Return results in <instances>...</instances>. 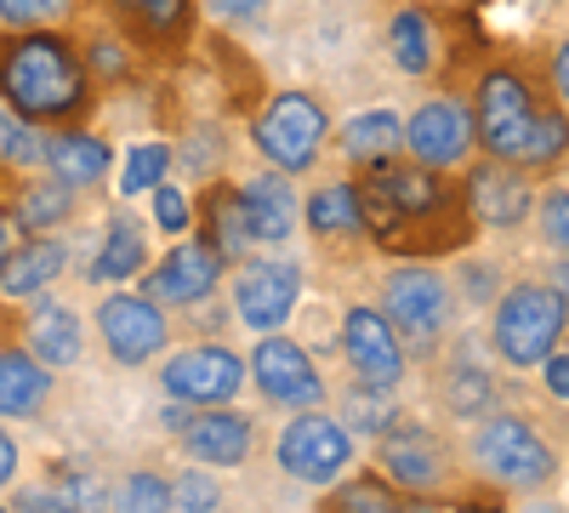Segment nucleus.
Returning a JSON list of instances; mask_svg holds the SVG:
<instances>
[{"label": "nucleus", "mask_w": 569, "mask_h": 513, "mask_svg": "<svg viewBox=\"0 0 569 513\" xmlns=\"http://www.w3.org/2000/svg\"><path fill=\"white\" fill-rule=\"evenodd\" d=\"M461 456L472 480L507 496H552L563 480V445L525 405H496L490 416L467 423Z\"/></svg>", "instance_id": "obj_4"}, {"label": "nucleus", "mask_w": 569, "mask_h": 513, "mask_svg": "<svg viewBox=\"0 0 569 513\" xmlns=\"http://www.w3.org/2000/svg\"><path fill=\"white\" fill-rule=\"evenodd\" d=\"M433 7H472V0H433Z\"/></svg>", "instance_id": "obj_53"}, {"label": "nucleus", "mask_w": 569, "mask_h": 513, "mask_svg": "<svg viewBox=\"0 0 569 513\" xmlns=\"http://www.w3.org/2000/svg\"><path fill=\"white\" fill-rule=\"evenodd\" d=\"M63 268H69V246H63V235H29L23 246H18V257L0 268V297L7 303H29V297H46L63 279Z\"/></svg>", "instance_id": "obj_28"}, {"label": "nucleus", "mask_w": 569, "mask_h": 513, "mask_svg": "<svg viewBox=\"0 0 569 513\" xmlns=\"http://www.w3.org/2000/svg\"><path fill=\"white\" fill-rule=\"evenodd\" d=\"M337 416H342V428H348L353 440H376V434H388L399 416H405V411H399V388L353 377V383H342Z\"/></svg>", "instance_id": "obj_32"}, {"label": "nucleus", "mask_w": 569, "mask_h": 513, "mask_svg": "<svg viewBox=\"0 0 569 513\" xmlns=\"http://www.w3.org/2000/svg\"><path fill=\"white\" fill-rule=\"evenodd\" d=\"M194 235H200L228 268H240L246 257L262 251L257 223H251V206H246V182H228V177L200 182V195H194Z\"/></svg>", "instance_id": "obj_22"}, {"label": "nucleus", "mask_w": 569, "mask_h": 513, "mask_svg": "<svg viewBox=\"0 0 569 513\" xmlns=\"http://www.w3.org/2000/svg\"><path fill=\"white\" fill-rule=\"evenodd\" d=\"M405 155L427 171H461L479 155L472 103L456 98V91H427V98L405 115Z\"/></svg>", "instance_id": "obj_12"}, {"label": "nucleus", "mask_w": 569, "mask_h": 513, "mask_svg": "<svg viewBox=\"0 0 569 513\" xmlns=\"http://www.w3.org/2000/svg\"><path fill=\"white\" fill-rule=\"evenodd\" d=\"M23 348L40 359V365H52V371H74L80 359H86V325H80V314L69 308V303H34L29 308V319H23Z\"/></svg>", "instance_id": "obj_26"}, {"label": "nucleus", "mask_w": 569, "mask_h": 513, "mask_svg": "<svg viewBox=\"0 0 569 513\" xmlns=\"http://www.w3.org/2000/svg\"><path fill=\"white\" fill-rule=\"evenodd\" d=\"M46 155H52V131L23 120L7 98H0V166L7 171H46Z\"/></svg>", "instance_id": "obj_34"}, {"label": "nucleus", "mask_w": 569, "mask_h": 513, "mask_svg": "<svg viewBox=\"0 0 569 513\" xmlns=\"http://www.w3.org/2000/svg\"><path fill=\"white\" fill-rule=\"evenodd\" d=\"M58 371L40 365L23 343L0 348V423H34V416L52 405Z\"/></svg>", "instance_id": "obj_27"}, {"label": "nucleus", "mask_w": 569, "mask_h": 513, "mask_svg": "<svg viewBox=\"0 0 569 513\" xmlns=\"http://www.w3.org/2000/svg\"><path fill=\"white\" fill-rule=\"evenodd\" d=\"M188 217H194V200H188L182 189H171V182H160V189H154V223L171 228V235H182Z\"/></svg>", "instance_id": "obj_44"}, {"label": "nucleus", "mask_w": 569, "mask_h": 513, "mask_svg": "<svg viewBox=\"0 0 569 513\" xmlns=\"http://www.w3.org/2000/svg\"><path fill=\"white\" fill-rule=\"evenodd\" d=\"M461 451L439 434L416 423V416H399V423L388 434H376V468H382L405 496H450L456 480H461Z\"/></svg>", "instance_id": "obj_9"}, {"label": "nucleus", "mask_w": 569, "mask_h": 513, "mask_svg": "<svg viewBox=\"0 0 569 513\" xmlns=\"http://www.w3.org/2000/svg\"><path fill=\"white\" fill-rule=\"evenodd\" d=\"M0 513H12V507H0Z\"/></svg>", "instance_id": "obj_55"}, {"label": "nucleus", "mask_w": 569, "mask_h": 513, "mask_svg": "<svg viewBox=\"0 0 569 513\" xmlns=\"http://www.w3.org/2000/svg\"><path fill=\"white\" fill-rule=\"evenodd\" d=\"M7 211L18 217L23 235H58V228L74 223V211H80V189L58 182L52 171H34V177H23L18 189H12Z\"/></svg>", "instance_id": "obj_29"}, {"label": "nucleus", "mask_w": 569, "mask_h": 513, "mask_svg": "<svg viewBox=\"0 0 569 513\" xmlns=\"http://www.w3.org/2000/svg\"><path fill=\"white\" fill-rule=\"evenodd\" d=\"M302 263L284 257V251H257L246 257L240 268L228 274V303H233V319L246 325L251 337L262 332H284V319L297 314L302 303Z\"/></svg>", "instance_id": "obj_10"}, {"label": "nucleus", "mask_w": 569, "mask_h": 513, "mask_svg": "<svg viewBox=\"0 0 569 513\" xmlns=\"http://www.w3.org/2000/svg\"><path fill=\"white\" fill-rule=\"evenodd\" d=\"M58 496H63V513H109L114 507V485L103 474H86V468L63 474L58 480Z\"/></svg>", "instance_id": "obj_40"}, {"label": "nucleus", "mask_w": 569, "mask_h": 513, "mask_svg": "<svg viewBox=\"0 0 569 513\" xmlns=\"http://www.w3.org/2000/svg\"><path fill=\"white\" fill-rule=\"evenodd\" d=\"M376 308L393 319L410 365H433L439 348L456 337V319H461V292L450 279V263L393 257L382 268V279H376Z\"/></svg>", "instance_id": "obj_5"}, {"label": "nucleus", "mask_w": 569, "mask_h": 513, "mask_svg": "<svg viewBox=\"0 0 569 513\" xmlns=\"http://www.w3.org/2000/svg\"><path fill=\"white\" fill-rule=\"evenodd\" d=\"M405 513H445V502H439V496H410Z\"/></svg>", "instance_id": "obj_51"}, {"label": "nucleus", "mask_w": 569, "mask_h": 513, "mask_svg": "<svg viewBox=\"0 0 569 513\" xmlns=\"http://www.w3.org/2000/svg\"><path fill=\"white\" fill-rule=\"evenodd\" d=\"M541 371H547V394H552L558 405H569V354L558 348V354H552Z\"/></svg>", "instance_id": "obj_47"}, {"label": "nucleus", "mask_w": 569, "mask_h": 513, "mask_svg": "<svg viewBox=\"0 0 569 513\" xmlns=\"http://www.w3.org/2000/svg\"><path fill=\"white\" fill-rule=\"evenodd\" d=\"M246 206H251V223H257V240L284 251L297 240V228H302V195H297V177L291 171H251L246 177Z\"/></svg>", "instance_id": "obj_25"}, {"label": "nucleus", "mask_w": 569, "mask_h": 513, "mask_svg": "<svg viewBox=\"0 0 569 513\" xmlns=\"http://www.w3.org/2000/svg\"><path fill=\"white\" fill-rule=\"evenodd\" d=\"M86 69H91V80H126L131 75V52H126V34L114 40V34H91L86 46Z\"/></svg>", "instance_id": "obj_42"}, {"label": "nucleus", "mask_w": 569, "mask_h": 513, "mask_svg": "<svg viewBox=\"0 0 569 513\" xmlns=\"http://www.w3.org/2000/svg\"><path fill=\"white\" fill-rule=\"evenodd\" d=\"M536 240L552 257H569V182H541L536 200Z\"/></svg>", "instance_id": "obj_36"}, {"label": "nucleus", "mask_w": 569, "mask_h": 513, "mask_svg": "<svg viewBox=\"0 0 569 513\" xmlns=\"http://www.w3.org/2000/svg\"><path fill=\"white\" fill-rule=\"evenodd\" d=\"M74 0H0V29H58Z\"/></svg>", "instance_id": "obj_41"}, {"label": "nucleus", "mask_w": 569, "mask_h": 513, "mask_svg": "<svg viewBox=\"0 0 569 513\" xmlns=\"http://www.w3.org/2000/svg\"><path fill=\"white\" fill-rule=\"evenodd\" d=\"M485 348L490 343H479V337H450L439 348V359L427 365L433 394H439V405L456 416V423H479V416H490L496 405H507L501 399V377L485 365Z\"/></svg>", "instance_id": "obj_18"}, {"label": "nucleus", "mask_w": 569, "mask_h": 513, "mask_svg": "<svg viewBox=\"0 0 569 513\" xmlns=\"http://www.w3.org/2000/svg\"><path fill=\"white\" fill-rule=\"evenodd\" d=\"M251 388V359L228 343H188L160 365V394L177 405H233Z\"/></svg>", "instance_id": "obj_14"}, {"label": "nucleus", "mask_w": 569, "mask_h": 513, "mask_svg": "<svg viewBox=\"0 0 569 513\" xmlns=\"http://www.w3.org/2000/svg\"><path fill=\"white\" fill-rule=\"evenodd\" d=\"M302 235H308L325 257L370 246V228H365V206H359V182H353V171H342V177H319L313 189L302 195Z\"/></svg>", "instance_id": "obj_21"}, {"label": "nucleus", "mask_w": 569, "mask_h": 513, "mask_svg": "<svg viewBox=\"0 0 569 513\" xmlns=\"http://www.w3.org/2000/svg\"><path fill=\"white\" fill-rule=\"evenodd\" d=\"M382 46H388V63H393L405 80H433V75L445 69L439 12L427 7V0H405V7H393V12H388Z\"/></svg>", "instance_id": "obj_23"}, {"label": "nucleus", "mask_w": 569, "mask_h": 513, "mask_svg": "<svg viewBox=\"0 0 569 513\" xmlns=\"http://www.w3.org/2000/svg\"><path fill=\"white\" fill-rule=\"evenodd\" d=\"M405 491L382 474V468H353V474H342L337 485H325V496H319V513H405Z\"/></svg>", "instance_id": "obj_33"}, {"label": "nucleus", "mask_w": 569, "mask_h": 513, "mask_svg": "<svg viewBox=\"0 0 569 513\" xmlns=\"http://www.w3.org/2000/svg\"><path fill=\"white\" fill-rule=\"evenodd\" d=\"M12 474H18V440L0 428V485H12Z\"/></svg>", "instance_id": "obj_49"}, {"label": "nucleus", "mask_w": 569, "mask_h": 513, "mask_svg": "<svg viewBox=\"0 0 569 513\" xmlns=\"http://www.w3.org/2000/svg\"><path fill=\"white\" fill-rule=\"evenodd\" d=\"M166 428L177 434L188 462H200V468H246L262 451V423L233 405H177L171 399Z\"/></svg>", "instance_id": "obj_11"}, {"label": "nucleus", "mask_w": 569, "mask_h": 513, "mask_svg": "<svg viewBox=\"0 0 569 513\" xmlns=\"http://www.w3.org/2000/svg\"><path fill=\"white\" fill-rule=\"evenodd\" d=\"M114 166V149L103 144V137H91L86 126H69V131H52V155H46V171H52L58 182H69V189H98V182L109 177Z\"/></svg>", "instance_id": "obj_31"}, {"label": "nucleus", "mask_w": 569, "mask_h": 513, "mask_svg": "<svg viewBox=\"0 0 569 513\" xmlns=\"http://www.w3.org/2000/svg\"><path fill=\"white\" fill-rule=\"evenodd\" d=\"M541 63H547L552 91H558L563 109H569V34H558V40H547V46H541Z\"/></svg>", "instance_id": "obj_45"}, {"label": "nucleus", "mask_w": 569, "mask_h": 513, "mask_svg": "<svg viewBox=\"0 0 569 513\" xmlns=\"http://www.w3.org/2000/svg\"><path fill=\"white\" fill-rule=\"evenodd\" d=\"M228 263L200 240V235H177V246L142 268V297H154L160 308H206L217 297H228Z\"/></svg>", "instance_id": "obj_15"}, {"label": "nucleus", "mask_w": 569, "mask_h": 513, "mask_svg": "<svg viewBox=\"0 0 569 513\" xmlns=\"http://www.w3.org/2000/svg\"><path fill=\"white\" fill-rule=\"evenodd\" d=\"M461 189H467V206L479 217V228H490V235H518L525 223H536L541 182L496 155H472L461 166Z\"/></svg>", "instance_id": "obj_16"}, {"label": "nucleus", "mask_w": 569, "mask_h": 513, "mask_svg": "<svg viewBox=\"0 0 569 513\" xmlns=\"http://www.w3.org/2000/svg\"><path fill=\"white\" fill-rule=\"evenodd\" d=\"M530 513H563V507H558V502H547V496H536V507H530Z\"/></svg>", "instance_id": "obj_52"}, {"label": "nucleus", "mask_w": 569, "mask_h": 513, "mask_svg": "<svg viewBox=\"0 0 569 513\" xmlns=\"http://www.w3.org/2000/svg\"><path fill=\"white\" fill-rule=\"evenodd\" d=\"M114 513H171V480H160L154 468H131L114 485Z\"/></svg>", "instance_id": "obj_37"}, {"label": "nucleus", "mask_w": 569, "mask_h": 513, "mask_svg": "<svg viewBox=\"0 0 569 513\" xmlns=\"http://www.w3.org/2000/svg\"><path fill=\"white\" fill-rule=\"evenodd\" d=\"M217 507H222V480L206 474L200 462L171 474V513H217Z\"/></svg>", "instance_id": "obj_38"}, {"label": "nucleus", "mask_w": 569, "mask_h": 513, "mask_svg": "<svg viewBox=\"0 0 569 513\" xmlns=\"http://www.w3.org/2000/svg\"><path fill=\"white\" fill-rule=\"evenodd\" d=\"M268 7L273 0H200V12L217 18L222 29H257L268 18Z\"/></svg>", "instance_id": "obj_43"}, {"label": "nucleus", "mask_w": 569, "mask_h": 513, "mask_svg": "<svg viewBox=\"0 0 569 513\" xmlns=\"http://www.w3.org/2000/svg\"><path fill=\"white\" fill-rule=\"evenodd\" d=\"M0 98L46 131L91 115V69L63 29H0Z\"/></svg>", "instance_id": "obj_3"}, {"label": "nucleus", "mask_w": 569, "mask_h": 513, "mask_svg": "<svg viewBox=\"0 0 569 513\" xmlns=\"http://www.w3.org/2000/svg\"><path fill=\"white\" fill-rule=\"evenodd\" d=\"M330 137H337V120H330V103L308 86H284L268 91L262 109L251 115V144L262 155V166L291 171V177H313Z\"/></svg>", "instance_id": "obj_7"}, {"label": "nucleus", "mask_w": 569, "mask_h": 513, "mask_svg": "<svg viewBox=\"0 0 569 513\" xmlns=\"http://www.w3.org/2000/svg\"><path fill=\"white\" fill-rule=\"evenodd\" d=\"M547 279H552V286H558V297H563V308H569V257H552Z\"/></svg>", "instance_id": "obj_50"}, {"label": "nucleus", "mask_w": 569, "mask_h": 513, "mask_svg": "<svg viewBox=\"0 0 569 513\" xmlns=\"http://www.w3.org/2000/svg\"><path fill=\"white\" fill-rule=\"evenodd\" d=\"M569 337V308L547 274H512L490 303L485 343L507 371H541Z\"/></svg>", "instance_id": "obj_6"}, {"label": "nucleus", "mask_w": 569, "mask_h": 513, "mask_svg": "<svg viewBox=\"0 0 569 513\" xmlns=\"http://www.w3.org/2000/svg\"><path fill=\"white\" fill-rule=\"evenodd\" d=\"M273 462H279V474L284 480H297V485H337L342 474H353V462H359V440L342 428V416L337 411H291L284 416V428L273 434Z\"/></svg>", "instance_id": "obj_8"}, {"label": "nucleus", "mask_w": 569, "mask_h": 513, "mask_svg": "<svg viewBox=\"0 0 569 513\" xmlns=\"http://www.w3.org/2000/svg\"><path fill=\"white\" fill-rule=\"evenodd\" d=\"M330 149L342 155L348 171H365V166H382V160H399L405 155V115L388 109V103H370L359 115H348L330 137Z\"/></svg>", "instance_id": "obj_24"}, {"label": "nucleus", "mask_w": 569, "mask_h": 513, "mask_svg": "<svg viewBox=\"0 0 569 513\" xmlns=\"http://www.w3.org/2000/svg\"><path fill=\"white\" fill-rule=\"evenodd\" d=\"M0 189H7V166H0Z\"/></svg>", "instance_id": "obj_54"}, {"label": "nucleus", "mask_w": 569, "mask_h": 513, "mask_svg": "<svg viewBox=\"0 0 569 513\" xmlns=\"http://www.w3.org/2000/svg\"><path fill=\"white\" fill-rule=\"evenodd\" d=\"M479 155H496L536 182H558L569 166V109L547 80L541 52H507L479 69L467 91Z\"/></svg>", "instance_id": "obj_2"}, {"label": "nucleus", "mask_w": 569, "mask_h": 513, "mask_svg": "<svg viewBox=\"0 0 569 513\" xmlns=\"http://www.w3.org/2000/svg\"><path fill=\"white\" fill-rule=\"evenodd\" d=\"M29 235H23V228H18V217L7 211V206H0V268H7L12 257H18V246H23Z\"/></svg>", "instance_id": "obj_48"}, {"label": "nucleus", "mask_w": 569, "mask_h": 513, "mask_svg": "<svg viewBox=\"0 0 569 513\" xmlns=\"http://www.w3.org/2000/svg\"><path fill=\"white\" fill-rule=\"evenodd\" d=\"M450 279H456V292H461V308H472V314H490V303L501 297V286H507V268L496 263V257H456V268H450Z\"/></svg>", "instance_id": "obj_35"}, {"label": "nucleus", "mask_w": 569, "mask_h": 513, "mask_svg": "<svg viewBox=\"0 0 569 513\" xmlns=\"http://www.w3.org/2000/svg\"><path fill=\"white\" fill-rule=\"evenodd\" d=\"M109 18L142 58H182L200 34V0H109Z\"/></svg>", "instance_id": "obj_20"}, {"label": "nucleus", "mask_w": 569, "mask_h": 513, "mask_svg": "<svg viewBox=\"0 0 569 513\" xmlns=\"http://www.w3.org/2000/svg\"><path fill=\"white\" fill-rule=\"evenodd\" d=\"M337 348H342L348 377L388 383V388H399L410 377V354H405V343L393 332V319L376 303H348V314L337 325Z\"/></svg>", "instance_id": "obj_19"}, {"label": "nucleus", "mask_w": 569, "mask_h": 513, "mask_svg": "<svg viewBox=\"0 0 569 513\" xmlns=\"http://www.w3.org/2000/svg\"><path fill=\"white\" fill-rule=\"evenodd\" d=\"M370 246L382 257H421V263H456L479 240V217L467 206L461 171H427L410 155L353 171Z\"/></svg>", "instance_id": "obj_1"}, {"label": "nucleus", "mask_w": 569, "mask_h": 513, "mask_svg": "<svg viewBox=\"0 0 569 513\" xmlns=\"http://www.w3.org/2000/svg\"><path fill=\"white\" fill-rule=\"evenodd\" d=\"M149 268V228L131 206H114L109 211V228H103V246L91 257V279H103V286H120V279L142 274Z\"/></svg>", "instance_id": "obj_30"}, {"label": "nucleus", "mask_w": 569, "mask_h": 513, "mask_svg": "<svg viewBox=\"0 0 569 513\" xmlns=\"http://www.w3.org/2000/svg\"><path fill=\"white\" fill-rule=\"evenodd\" d=\"M91 319H98L103 354L114 365H126V371L154 365L171 348V308H160L154 297H142V292H109Z\"/></svg>", "instance_id": "obj_17"}, {"label": "nucleus", "mask_w": 569, "mask_h": 513, "mask_svg": "<svg viewBox=\"0 0 569 513\" xmlns=\"http://www.w3.org/2000/svg\"><path fill=\"white\" fill-rule=\"evenodd\" d=\"M12 513H63V496H58V485H23Z\"/></svg>", "instance_id": "obj_46"}, {"label": "nucleus", "mask_w": 569, "mask_h": 513, "mask_svg": "<svg viewBox=\"0 0 569 513\" xmlns=\"http://www.w3.org/2000/svg\"><path fill=\"white\" fill-rule=\"evenodd\" d=\"M0 206H7V200H0Z\"/></svg>", "instance_id": "obj_56"}, {"label": "nucleus", "mask_w": 569, "mask_h": 513, "mask_svg": "<svg viewBox=\"0 0 569 513\" xmlns=\"http://www.w3.org/2000/svg\"><path fill=\"white\" fill-rule=\"evenodd\" d=\"M171 149L166 144H142V149H131V160H126V177H120V195H154L160 182H166V171H171Z\"/></svg>", "instance_id": "obj_39"}, {"label": "nucleus", "mask_w": 569, "mask_h": 513, "mask_svg": "<svg viewBox=\"0 0 569 513\" xmlns=\"http://www.w3.org/2000/svg\"><path fill=\"white\" fill-rule=\"evenodd\" d=\"M251 388L262 405L273 411H313L330 399V383H325V371L319 359L297 343V337H284V332H262L251 343Z\"/></svg>", "instance_id": "obj_13"}]
</instances>
